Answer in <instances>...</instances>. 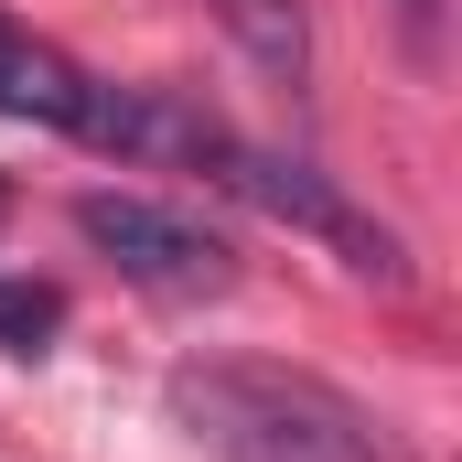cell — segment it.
<instances>
[{
    "mask_svg": "<svg viewBox=\"0 0 462 462\" xmlns=\"http://www.w3.org/2000/svg\"><path fill=\"white\" fill-rule=\"evenodd\" d=\"M205 183H226L236 205H258V216H280V226L323 236V247H334L345 269L387 280V291L409 280V247H398V236L376 226V216L355 205L345 183H323L312 162H280V151H258V140H236V129H226V140H216V162H205Z\"/></svg>",
    "mask_w": 462,
    "mask_h": 462,
    "instance_id": "obj_2",
    "label": "cell"
},
{
    "mask_svg": "<svg viewBox=\"0 0 462 462\" xmlns=\"http://www.w3.org/2000/svg\"><path fill=\"white\" fill-rule=\"evenodd\" d=\"M398 32H409V54H430L441 43V0H398Z\"/></svg>",
    "mask_w": 462,
    "mask_h": 462,
    "instance_id": "obj_7",
    "label": "cell"
},
{
    "mask_svg": "<svg viewBox=\"0 0 462 462\" xmlns=\"http://www.w3.org/2000/svg\"><path fill=\"white\" fill-rule=\"evenodd\" d=\"M87 108V76L54 54V43H32L22 22H0V118H32V129H76Z\"/></svg>",
    "mask_w": 462,
    "mask_h": 462,
    "instance_id": "obj_5",
    "label": "cell"
},
{
    "mask_svg": "<svg viewBox=\"0 0 462 462\" xmlns=\"http://www.w3.org/2000/svg\"><path fill=\"white\" fill-rule=\"evenodd\" d=\"M162 409L216 462H409L365 398H345L334 376L269 365V355H183L162 376Z\"/></svg>",
    "mask_w": 462,
    "mask_h": 462,
    "instance_id": "obj_1",
    "label": "cell"
},
{
    "mask_svg": "<svg viewBox=\"0 0 462 462\" xmlns=\"http://www.w3.org/2000/svg\"><path fill=\"white\" fill-rule=\"evenodd\" d=\"M76 236L118 258V280H140V291H162V301H216L236 291V247L205 216H183V205H151V194H76Z\"/></svg>",
    "mask_w": 462,
    "mask_h": 462,
    "instance_id": "obj_3",
    "label": "cell"
},
{
    "mask_svg": "<svg viewBox=\"0 0 462 462\" xmlns=\"http://www.w3.org/2000/svg\"><path fill=\"white\" fill-rule=\"evenodd\" d=\"M205 11L226 22V43L280 87V97L312 87V0H205Z\"/></svg>",
    "mask_w": 462,
    "mask_h": 462,
    "instance_id": "obj_4",
    "label": "cell"
},
{
    "mask_svg": "<svg viewBox=\"0 0 462 462\" xmlns=\"http://www.w3.org/2000/svg\"><path fill=\"white\" fill-rule=\"evenodd\" d=\"M54 334H65V291H54V280H0V345L43 355Z\"/></svg>",
    "mask_w": 462,
    "mask_h": 462,
    "instance_id": "obj_6",
    "label": "cell"
}]
</instances>
